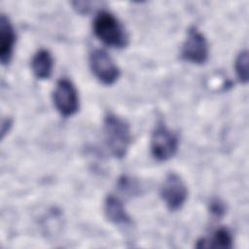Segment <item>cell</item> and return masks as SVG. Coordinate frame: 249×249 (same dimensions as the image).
<instances>
[{
  "instance_id": "obj_12",
  "label": "cell",
  "mask_w": 249,
  "mask_h": 249,
  "mask_svg": "<svg viewBox=\"0 0 249 249\" xmlns=\"http://www.w3.org/2000/svg\"><path fill=\"white\" fill-rule=\"evenodd\" d=\"M248 52L247 50H244L238 53L234 63L236 77L242 84H247L248 82Z\"/></svg>"
},
{
  "instance_id": "obj_11",
  "label": "cell",
  "mask_w": 249,
  "mask_h": 249,
  "mask_svg": "<svg viewBox=\"0 0 249 249\" xmlns=\"http://www.w3.org/2000/svg\"><path fill=\"white\" fill-rule=\"evenodd\" d=\"M197 248L231 249L233 246V238L231 231L226 228H220L214 231L210 238H202L196 245Z\"/></svg>"
},
{
  "instance_id": "obj_5",
  "label": "cell",
  "mask_w": 249,
  "mask_h": 249,
  "mask_svg": "<svg viewBox=\"0 0 249 249\" xmlns=\"http://www.w3.org/2000/svg\"><path fill=\"white\" fill-rule=\"evenodd\" d=\"M89 61L92 74L101 84L111 86L120 78V68L104 50H93L89 53Z\"/></svg>"
},
{
  "instance_id": "obj_3",
  "label": "cell",
  "mask_w": 249,
  "mask_h": 249,
  "mask_svg": "<svg viewBox=\"0 0 249 249\" xmlns=\"http://www.w3.org/2000/svg\"><path fill=\"white\" fill-rule=\"evenodd\" d=\"M179 139L175 132L163 123H159L151 135V153L159 161H166L173 158L178 151Z\"/></svg>"
},
{
  "instance_id": "obj_6",
  "label": "cell",
  "mask_w": 249,
  "mask_h": 249,
  "mask_svg": "<svg viewBox=\"0 0 249 249\" xmlns=\"http://www.w3.org/2000/svg\"><path fill=\"white\" fill-rule=\"evenodd\" d=\"M182 58L193 64H203L209 56V45L205 36L195 26L188 30L181 51Z\"/></svg>"
},
{
  "instance_id": "obj_2",
  "label": "cell",
  "mask_w": 249,
  "mask_h": 249,
  "mask_svg": "<svg viewBox=\"0 0 249 249\" xmlns=\"http://www.w3.org/2000/svg\"><path fill=\"white\" fill-rule=\"evenodd\" d=\"M92 28L94 35L108 47L124 49L128 45L124 27L110 12L100 11L94 18Z\"/></svg>"
},
{
  "instance_id": "obj_13",
  "label": "cell",
  "mask_w": 249,
  "mask_h": 249,
  "mask_svg": "<svg viewBox=\"0 0 249 249\" xmlns=\"http://www.w3.org/2000/svg\"><path fill=\"white\" fill-rule=\"evenodd\" d=\"M118 187L123 193L129 196L137 195L140 192V185L138 182L128 176H122L118 181Z\"/></svg>"
},
{
  "instance_id": "obj_9",
  "label": "cell",
  "mask_w": 249,
  "mask_h": 249,
  "mask_svg": "<svg viewBox=\"0 0 249 249\" xmlns=\"http://www.w3.org/2000/svg\"><path fill=\"white\" fill-rule=\"evenodd\" d=\"M104 212L108 220L117 226H130L132 224L124 203L112 195L108 196L104 201Z\"/></svg>"
},
{
  "instance_id": "obj_8",
  "label": "cell",
  "mask_w": 249,
  "mask_h": 249,
  "mask_svg": "<svg viewBox=\"0 0 249 249\" xmlns=\"http://www.w3.org/2000/svg\"><path fill=\"white\" fill-rule=\"evenodd\" d=\"M16 43V33L10 19L5 16L0 17V60L3 65L8 64L13 56Z\"/></svg>"
},
{
  "instance_id": "obj_10",
  "label": "cell",
  "mask_w": 249,
  "mask_h": 249,
  "mask_svg": "<svg viewBox=\"0 0 249 249\" xmlns=\"http://www.w3.org/2000/svg\"><path fill=\"white\" fill-rule=\"evenodd\" d=\"M31 69L37 79H49L53 69V57L50 51L46 49L37 51L31 59Z\"/></svg>"
},
{
  "instance_id": "obj_14",
  "label": "cell",
  "mask_w": 249,
  "mask_h": 249,
  "mask_svg": "<svg viewBox=\"0 0 249 249\" xmlns=\"http://www.w3.org/2000/svg\"><path fill=\"white\" fill-rule=\"evenodd\" d=\"M210 210L212 213H214L216 216H222L225 213V207L222 202L215 201L211 203Z\"/></svg>"
},
{
  "instance_id": "obj_1",
  "label": "cell",
  "mask_w": 249,
  "mask_h": 249,
  "mask_svg": "<svg viewBox=\"0 0 249 249\" xmlns=\"http://www.w3.org/2000/svg\"><path fill=\"white\" fill-rule=\"evenodd\" d=\"M103 132L105 144L116 159L124 158L131 144V132L129 124L113 113L105 116L103 121Z\"/></svg>"
},
{
  "instance_id": "obj_4",
  "label": "cell",
  "mask_w": 249,
  "mask_h": 249,
  "mask_svg": "<svg viewBox=\"0 0 249 249\" xmlns=\"http://www.w3.org/2000/svg\"><path fill=\"white\" fill-rule=\"evenodd\" d=\"M53 101L56 111L65 118L75 115L80 107L78 91L74 84L66 78L57 81L53 92Z\"/></svg>"
},
{
  "instance_id": "obj_7",
  "label": "cell",
  "mask_w": 249,
  "mask_h": 249,
  "mask_svg": "<svg viewBox=\"0 0 249 249\" xmlns=\"http://www.w3.org/2000/svg\"><path fill=\"white\" fill-rule=\"evenodd\" d=\"M160 197L170 211L179 210L188 197V188L184 180L175 172L166 175L161 187Z\"/></svg>"
}]
</instances>
